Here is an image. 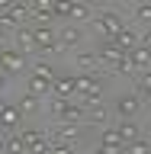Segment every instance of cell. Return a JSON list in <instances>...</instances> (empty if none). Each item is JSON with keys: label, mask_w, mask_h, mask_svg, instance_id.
Here are the masks:
<instances>
[{"label": "cell", "mask_w": 151, "mask_h": 154, "mask_svg": "<svg viewBox=\"0 0 151 154\" xmlns=\"http://www.w3.org/2000/svg\"><path fill=\"white\" fill-rule=\"evenodd\" d=\"M0 67H3L7 74H16V71H23V55H19V51H10V48H3V51H0Z\"/></svg>", "instance_id": "277c9868"}, {"label": "cell", "mask_w": 151, "mask_h": 154, "mask_svg": "<svg viewBox=\"0 0 151 154\" xmlns=\"http://www.w3.org/2000/svg\"><path fill=\"white\" fill-rule=\"evenodd\" d=\"M32 74H36V77H45V80H55V71H52V64H45V61L32 67Z\"/></svg>", "instance_id": "cb8c5ba5"}, {"label": "cell", "mask_w": 151, "mask_h": 154, "mask_svg": "<svg viewBox=\"0 0 151 154\" xmlns=\"http://www.w3.org/2000/svg\"><path fill=\"white\" fill-rule=\"evenodd\" d=\"M113 45H116V48H122L125 55H129V51H135V48L142 45V38L135 35L132 29H122V32H119V35H116V38H113Z\"/></svg>", "instance_id": "5b68a950"}, {"label": "cell", "mask_w": 151, "mask_h": 154, "mask_svg": "<svg viewBox=\"0 0 151 154\" xmlns=\"http://www.w3.org/2000/svg\"><path fill=\"white\" fill-rule=\"evenodd\" d=\"M129 58H132V64H135V71H142V67H151V51L148 48H135V51H129Z\"/></svg>", "instance_id": "5bb4252c"}, {"label": "cell", "mask_w": 151, "mask_h": 154, "mask_svg": "<svg viewBox=\"0 0 151 154\" xmlns=\"http://www.w3.org/2000/svg\"><path fill=\"white\" fill-rule=\"evenodd\" d=\"M7 77H10V74L3 71V67H0V93H3V84H7Z\"/></svg>", "instance_id": "1f68e13d"}, {"label": "cell", "mask_w": 151, "mask_h": 154, "mask_svg": "<svg viewBox=\"0 0 151 154\" xmlns=\"http://www.w3.org/2000/svg\"><path fill=\"white\" fill-rule=\"evenodd\" d=\"M138 100H151V74L138 77Z\"/></svg>", "instance_id": "603a6c76"}, {"label": "cell", "mask_w": 151, "mask_h": 154, "mask_svg": "<svg viewBox=\"0 0 151 154\" xmlns=\"http://www.w3.org/2000/svg\"><path fill=\"white\" fill-rule=\"evenodd\" d=\"M19 109L16 106H7V109H3V112H0V128H16L19 125Z\"/></svg>", "instance_id": "7c38bea8"}, {"label": "cell", "mask_w": 151, "mask_h": 154, "mask_svg": "<svg viewBox=\"0 0 151 154\" xmlns=\"http://www.w3.org/2000/svg\"><path fill=\"white\" fill-rule=\"evenodd\" d=\"M32 38H36V51H58V35L52 32L48 23L32 26Z\"/></svg>", "instance_id": "6da1fadb"}, {"label": "cell", "mask_w": 151, "mask_h": 154, "mask_svg": "<svg viewBox=\"0 0 151 154\" xmlns=\"http://www.w3.org/2000/svg\"><path fill=\"white\" fill-rule=\"evenodd\" d=\"M87 119H90V122H103V119H106L103 103H90V106H87Z\"/></svg>", "instance_id": "44dd1931"}, {"label": "cell", "mask_w": 151, "mask_h": 154, "mask_svg": "<svg viewBox=\"0 0 151 154\" xmlns=\"http://www.w3.org/2000/svg\"><path fill=\"white\" fill-rule=\"evenodd\" d=\"M119 138H122V144L138 141V125H135V122H129V119H122V125H119Z\"/></svg>", "instance_id": "4fadbf2b"}, {"label": "cell", "mask_w": 151, "mask_h": 154, "mask_svg": "<svg viewBox=\"0 0 151 154\" xmlns=\"http://www.w3.org/2000/svg\"><path fill=\"white\" fill-rule=\"evenodd\" d=\"M52 87H55V93L61 96V100H74V96H77L74 77H55V80H52Z\"/></svg>", "instance_id": "52a82bcc"}, {"label": "cell", "mask_w": 151, "mask_h": 154, "mask_svg": "<svg viewBox=\"0 0 151 154\" xmlns=\"http://www.w3.org/2000/svg\"><path fill=\"white\" fill-rule=\"evenodd\" d=\"M61 119H64L68 125H77V122H84V119H87V112H84V106H80V103H74V100H71Z\"/></svg>", "instance_id": "9c48e42d"}, {"label": "cell", "mask_w": 151, "mask_h": 154, "mask_svg": "<svg viewBox=\"0 0 151 154\" xmlns=\"http://www.w3.org/2000/svg\"><path fill=\"white\" fill-rule=\"evenodd\" d=\"M32 13L39 16V23H45L48 16H55V0H36L32 3Z\"/></svg>", "instance_id": "8fae6325"}, {"label": "cell", "mask_w": 151, "mask_h": 154, "mask_svg": "<svg viewBox=\"0 0 151 154\" xmlns=\"http://www.w3.org/2000/svg\"><path fill=\"white\" fill-rule=\"evenodd\" d=\"M52 141H64V144L77 141V128H74V125H64V128H58V132L52 135Z\"/></svg>", "instance_id": "ac0fdd59"}, {"label": "cell", "mask_w": 151, "mask_h": 154, "mask_svg": "<svg viewBox=\"0 0 151 154\" xmlns=\"http://www.w3.org/2000/svg\"><path fill=\"white\" fill-rule=\"evenodd\" d=\"M96 29H100L103 35H109V42H113V38L125 29V23H122V16H119V13H100V19H96Z\"/></svg>", "instance_id": "7a4b0ae2"}, {"label": "cell", "mask_w": 151, "mask_h": 154, "mask_svg": "<svg viewBox=\"0 0 151 154\" xmlns=\"http://www.w3.org/2000/svg\"><path fill=\"white\" fill-rule=\"evenodd\" d=\"M100 141H103V148H116V151H125L122 138H119V128H103Z\"/></svg>", "instance_id": "30bf717a"}, {"label": "cell", "mask_w": 151, "mask_h": 154, "mask_svg": "<svg viewBox=\"0 0 151 154\" xmlns=\"http://www.w3.org/2000/svg\"><path fill=\"white\" fill-rule=\"evenodd\" d=\"M55 16H71V3H55Z\"/></svg>", "instance_id": "f1b7e54d"}, {"label": "cell", "mask_w": 151, "mask_h": 154, "mask_svg": "<svg viewBox=\"0 0 151 154\" xmlns=\"http://www.w3.org/2000/svg\"><path fill=\"white\" fill-rule=\"evenodd\" d=\"M138 109H142V100H138V96H119V100H116V112L122 116V119L138 116Z\"/></svg>", "instance_id": "3957f363"}, {"label": "cell", "mask_w": 151, "mask_h": 154, "mask_svg": "<svg viewBox=\"0 0 151 154\" xmlns=\"http://www.w3.org/2000/svg\"><path fill=\"white\" fill-rule=\"evenodd\" d=\"M16 109H19V112H36V109H39V96H32V93H26V96H23V100H19V103H16Z\"/></svg>", "instance_id": "ffe728a7"}, {"label": "cell", "mask_w": 151, "mask_h": 154, "mask_svg": "<svg viewBox=\"0 0 151 154\" xmlns=\"http://www.w3.org/2000/svg\"><path fill=\"white\" fill-rule=\"evenodd\" d=\"M96 58H100V61H106V64L113 67V64H119V61L125 58V51H122V48H116L113 42H106V45L100 48V51H96Z\"/></svg>", "instance_id": "8992f818"}, {"label": "cell", "mask_w": 151, "mask_h": 154, "mask_svg": "<svg viewBox=\"0 0 151 154\" xmlns=\"http://www.w3.org/2000/svg\"><path fill=\"white\" fill-rule=\"evenodd\" d=\"M48 87H52V80H45V77H36L29 74V93L39 96V93H48Z\"/></svg>", "instance_id": "e0dca14e"}, {"label": "cell", "mask_w": 151, "mask_h": 154, "mask_svg": "<svg viewBox=\"0 0 151 154\" xmlns=\"http://www.w3.org/2000/svg\"><path fill=\"white\" fill-rule=\"evenodd\" d=\"M135 16L142 19V23H151V3H138L135 7Z\"/></svg>", "instance_id": "83f0119b"}, {"label": "cell", "mask_w": 151, "mask_h": 154, "mask_svg": "<svg viewBox=\"0 0 151 154\" xmlns=\"http://www.w3.org/2000/svg\"><path fill=\"white\" fill-rule=\"evenodd\" d=\"M87 16H90L87 3H71V19H87Z\"/></svg>", "instance_id": "d4e9b609"}, {"label": "cell", "mask_w": 151, "mask_h": 154, "mask_svg": "<svg viewBox=\"0 0 151 154\" xmlns=\"http://www.w3.org/2000/svg\"><path fill=\"white\" fill-rule=\"evenodd\" d=\"M142 48H148V51H151V29H148V32L142 35Z\"/></svg>", "instance_id": "f546056e"}, {"label": "cell", "mask_w": 151, "mask_h": 154, "mask_svg": "<svg viewBox=\"0 0 151 154\" xmlns=\"http://www.w3.org/2000/svg\"><path fill=\"white\" fill-rule=\"evenodd\" d=\"M68 103H71V100H61V96H55V100H52V112L61 119V116H64V109H68Z\"/></svg>", "instance_id": "4316f807"}, {"label": "cell", "mask_w": 151, "mask_h": 154, "mask_svg": "<svg viewBox=\"0 0 151 154\" xmlns=\"http://www.w3.org/2000/svg\"><path fill=\"white\" fill-rule=\"evenodd\" d=\"M113 71H116V74H132V71H135V64H132V58L125 55L122 61H119V64H113Z\"/></svg>", "instance_id": "484cf974"}, {"label": "cell", "mask_w": 151, "mask_h": 154, "mask_svg": "<svg viewBox=\"0 0 151 154\" xmlns=\"http://www.w3.org/2000/svg\"><path fill=\"white\" fill-rule=\"evenodd\" d=\"M3 151H7V154H23V151H26V141H23V135H10L7 144H3Z\"/></svg>", "instance_id": "d6986e66"}, {"label": "cell", "mask_w": 151, "mask_h": 154, "mask_svg": "<svg viewBox=\"0 0 151 154\" xmlns=\"http://www.w3.org/2000/svg\"><path fill=\"white\" fill-rule=\"evenodd\" d=\"M3 109H7V100H3V93H0V112H3Z\"/></svg>", "instance_id": "d6a6232c"}, {"label": "cell", "mask_w": 151, "mask_h": 154, "mask_svg": "<svg viewBox=\"0 0 151 154\" xmlns=\"http://www.w3.org/2000/svg\"><path fill=\"white\" fill-rule=\"evenodd\" d=\"M96 154H125V151H116V148H103V144H100V151Z\"/></svg>", "instance_id": "4dcf8cb0"}, {"label": "cell", "mask_w": 151, "mask_h": 154, "mask_svg": "<svg viewBox=\"0 0 151 154\" xmlns=\"http://www.w3.org/2000/svg\"><path fill=\"white\" fill-rule=\"evenodd\" d=\"M74 64L80 67V74H90V71H96L100 58H96V55H90V51H84V55H77V61H74Z\"/></svg>", "instance_id": "9a60e30c"}, {"label": "cell", "mask_w": 151, "mask_h": 154, "mask_svg": "<svg viewBox=\"0 0 151 154\" xmlns=\"http://www.w3.org/2000/svg\"><path fill=\"white\" fill-rule=\"evenodd\" d=\"M16 45L23 51H36V38H32V29H19L16 32Z\"/></svg>", "instance_id": "2e32d148"}, {"label": "cell", "mask_w": 151, "mask_h": 154, "mask_svg": "<svg viewBox=\"0 0 151 154\" xmlns=\"http://www.w3.org/2000/svg\"><path fill=\"white\" fill-rule=\"evenodd\" d=\"M125 154H151V144L145 141V138H138V141L125 144Z\"/></svg>", "instance_id": "7402d4cb"}, {"label": "cell", "mask_w": 151, "mask_h": 154, "mask_svg": "<svg viewBox=\"0 0 151 154\" xmlns=\"http://www.w3.org/2000/svg\"><path fill=\"white\" fill-rule=\"evenodd\" d=\"M74 45H80V29L77 26H64L61 35H58V48H74Z\"/></svg>", "instance_id": "ba28073f"}]
</instances>
